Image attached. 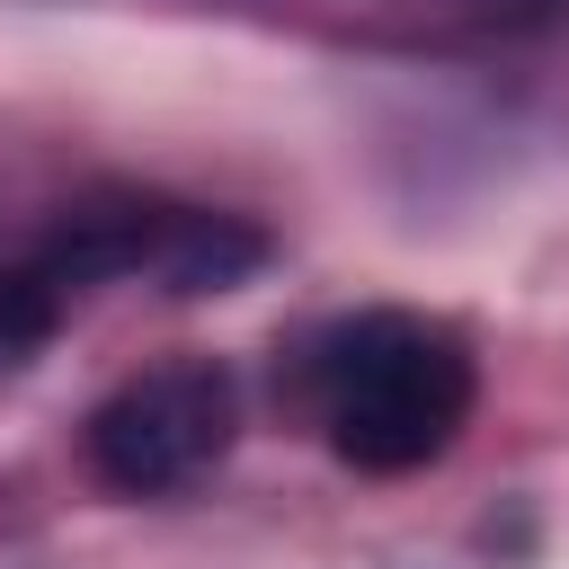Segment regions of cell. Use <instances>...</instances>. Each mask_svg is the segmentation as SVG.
I'll list each match as a JSON object with an SVG mask.
<instances>
[{"label": "cell", "instance_id": "1", "mask_svg": "<svg viewBox=\"0 0 569 569\" xmlns=\"http://www.w3.org/2000/svg\"><path fill=\"white\" fill-rule=\"evenodd\" d=\"M471 347L418 311H356L311 347V400L329 453L356 471H418L471 418Z\"/></svg>", "mask_w": 569, "mask_h": 569}, {"label": "cell", "instance_id": "2", "mask_svg": "<svg viewBox=\"0 0 569 569\" xmlns=\"http://www.w3.org/2000/svg\"><path fill=\"white\" fill-rule=\"evenodd\" d=\"M240 436V391L213 356H178L151 365L133 382H116L89 409V471L124 498H169L196 471H213Z\"/></svg>", "mask_w": 569, "mask_h": 569}, {"label": "cell", "instance_id": "3", "mask_svg": "<svg viewBox=\"0 0 569 569\" xmlns=\"http://www.w3.org/2000/svg\"><path fill=\"white\" fill-rule=\"evenodd\" d=\"M267 267V231L240 222V213H204V204H178L169 213V240H160V284L169 293H231L240 276Z\"/></svg>", "mask_w": 569, "mask_h": 569}, {"label": "cell", "instance_id": "4", "mask_svg": "<svg viewBox=\"0 0 569 569\" xmlns=\"http://www.w3.org/2000/svg\"><path fill=\"white\" fill-rule=\"evenodd\" d=\"M453 9H471V18H498V27H533V18H560L569 0H453Z\"/></svg>", "mask_w": 569, "mask_h": 569}]
</instances>
